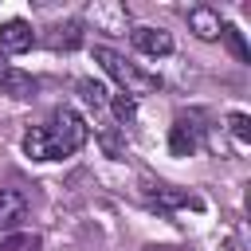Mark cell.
Returning <instances> with one entry per match:
<instances>
[{"label":"cell","instance_id":"5","mask_svg":"<svg viewBox=\"0 0 251 251\" xmlns=\"http://www.w3.org/2000/svg\"><path fill=\"white\" fill-rule=\"evenodd\" d=\"M0 94H8V98H31L35 94V78L27 71L12 67V63H0Z\"/></svg>","mask_w":251,"mask_h":251},{"label":"cell","instance_id":"7","mask_svg":"<svg viewBox=\"0 0 251 251\" xmlns=\"http://www.w3.org/2000/svg\"><path fill=\"white\" fill-rule=\"evenodd\" d=\"M27 216V196L20 188H0V227H16Z\"/></svg>","mask_w":251,"mask_h":251},{"label":"cell","instance_id":"16","mask_svg":"<svg viewBox=\"0 0 251 251\" xmlns=\"http://www.w3.org/2000/svg\"><path fill=\"white\" fill-rule=\"evenodd\" d=\"M145 251H165V247H145Z\"/></svg>","mask_w":251,"mask_h":251},{"label":"cell","instance_id":"4","mask_svg":"<svg viewBox=\"0 0 251 251\" xmlns=\"http://www.w3.org/2000/svg\"><path fill=\"white\" fill-rule=\"evenodd\" d=\"M31 43H35L31 24H24V20H8V24H0V51H4V55H20V51H27Z\"/></svg>","mask_w":251,"mask_h":251},{"label":"cell","instance_id":"10","mask_svg":"<svg viewBox=\"0 0 251 251\" xmlns=\"http://www.w3.org/2000/svg\"><path fill=\"white\" fill-rule=\"evenodd\" d=\"M47 43H51L55 51H59V47H63V51H71V47H78V43H82V27H78L75 20H67V24H59V27H51Z\"/></svg>","mask_w":251,"mask_h":251},{"label":"cell","instance_id":"14","mask_svg":"<svg viewBox=\"0 0 251 251\" xmlns=\"http://www.w3.org/2000/svg\"><path fill=\"white\" fill-rule=\"evenodd\" d=\"M110 106H114V114H118L122 122H129V118H133V98H126V94H114V98H110Z\"/></svg>","mask_w":251,"mask_h":251},{"label":"cell","instance_id":"3","mask_svg":"<svg viewBox=\"0 0 251 251\" xmlns=\"http://www.w3.org/2000/svg\"><path fill=\"white\" fill-rule=\"evenodd\" d=\"M200 114H180L176 118V126H173V133H169V149L176 153V157H188V153H196V145H200Z\"/></svg>","mask_w":251,"mask_h":251},{"label":"cell","instance_id":"6","mask_svg":"<svg viewBox=\"0 0 251 251\" xmlns=\"http://www.w3.org/2000/svg\"><path fill=\"white\" fill-rule=\"evenodd\" d=\"M133 47L145 55H169L173 51V35L161 27H133Z\"/></svg>","mask_w":251,"mask_h":251},{"label":"cell","instance_id":"9","mask_svg":"<svg viewBox=\"0 0 251 251\" xmlns=\"http://www.w3.org/2000/svg\"><path fill=\"white\" fill-rule=\"evenodd\" d=\"M149 200H153L157 208H184V204H196L192 192H180V188H169V184L149 188Z\"/></svg>","mask_w":251,"mask_h":251},{"label":"cell","instance_id":"12","mask_svg":"<svg viewBox=\"0 0 251 251\" xmlns=\"http://www.w3.org/2000/svg\"><path fill=\"white\" fill-rule=\"evenodd\" d=\"M220 35L227 39V47L235 51V59H239V63H247V59H251V51H247V43H243V35H239V27H231V24H224V27H220Z\"/></svg>","mask_w":251,"mask_h":251},{"label":"cell","instance_id":"13","mask_svg":"<svg viewBox=\"0 0 251 251\" xmlns=\"http://www.w3.org/2000/svg\"><path fill=\"white\" fill-rule=\"evenodd\" d=\"M0 251H39V235H31V231L8 235V239L0 243Z\"/></svg>","mask_w":251,"mask_h":251},{"label":"cell","instance_id":"11","mask_svg":"<svg viewBox=\"0 0 251 251\" xmlns=\"http://www.w3.org/2000/svg\"><path fill=\"white\" fill-rule=\"evenodd\" d=\"M90 16H94V20H102V24H106V31H118V27L126 24V8H102V4H94V8H90Z\"/></svg>","mask_w":251,"mask_h":251},{"label":"cell","instance_id":"2","mask_svg":"<svg viewBox=\"0 0 251 251\" xmlns=\"http://www.w3.org/2000/svg\"><path fill=\"white\" fill-rule=\"evenodd\" d=\"M94 59L106 67V75H114V78L126 86V98L161 90V78H157V75H145V71H137L133 63H126V59H122L118 51H110V47H94Z\"/></svg>","mask_w":251,"mask_h":251},{"label":"cell","instance_id":"8","mask_svg":"<svg viewBox=\"0 0 251 251\" xmlns=\"http://www.w3.org/2000/svg\"><path fill=\"white\" fill-rule=\"evenodd\" d=\"M188 27H192L200 39H216L224 24H220V16H216L212 8H192V12H188Z\"/></svg>","mask_w":251,"mask_h":251},{"label":"cell","instance_id":"1","mask_svg":"<svg viewBox=\"0 0 251 251\" xmlns=\"http://www.w3.org/2000/svg\"><path fill=\"white\" fill-rule=\"evenodd\" d=\"M82 141H86V122H82L75 110L59 106V110L47 118V126H35V129L24 133V153H27L31 161H55V157L78 153Z\"/></svg>","mask_w":251,"mask_h":251},{"label":"cell","instance_id":"15","mask_svg":"<svg viewBox=\"0 0 251 251\" xmlns=\"http://www.w3.org/2000/svg\"><path fill=\"white\" fill-rule=\"evenodd\" d=\"M231 133H235L239 141H251V122H247V114H231Z\"/></svg>","mask_w":251,"mask_h":251}]
</instances>
